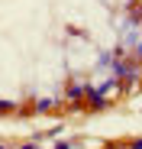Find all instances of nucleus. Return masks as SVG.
Returning <instances> with one entry per match:
<instances>
[{
  "label": "nucleus",
  "instance_id": "obj_1",
  "mask_svg": "<svg viewBox=\"0 0 142 149\" xmlns=\"http://www.w3.org/2000/svg\"><path fill=\"white\" fill-rule=\"evenodd\" d=\"M136 149H142V143H136Z\"/></svg>",
  "mask_w": 142,
  "mask_h": 149
}]
</instances>
